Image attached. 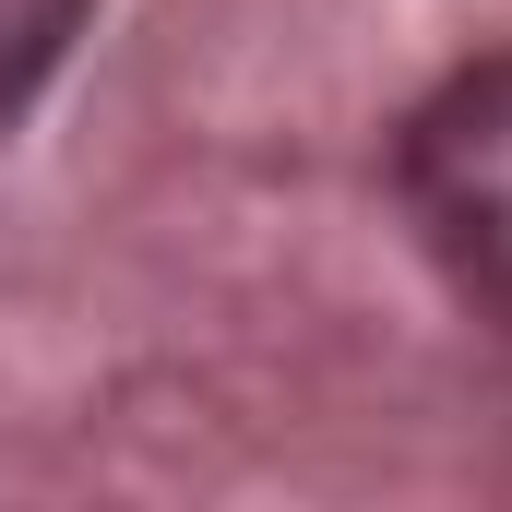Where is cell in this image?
<instances>
[{
    "label": "cell",
    "instance_id": "obj_1",
    "mask_svg": "<svg viewBox=\"0 0 512 512\" xmlns=\"http://www.w3.org/2000/svg\"><path fill=\"white\" fill-rule=\"evenodd\" d=\"M405 215L429 262L512 322V48L453 72L417 120H405Z\"/></svg>",
    "mask_w": 512,
    "mask_h": 512
},
{
    "label": "cell",
    "instance_id": "obj_2",
    "mask_svg": "<svg viewBox=\"0 0 512 512\" xmlns=\"http://www.w3.org/2000/svg\"><path fill=\"white\" fill-rule=\"evenodd\" d=\"M72 24H84V0H0V120H12V108L60 72Z\"/></svg>",
    "mask_w": 512,
    "mask_h": 512
}]
</instances>
